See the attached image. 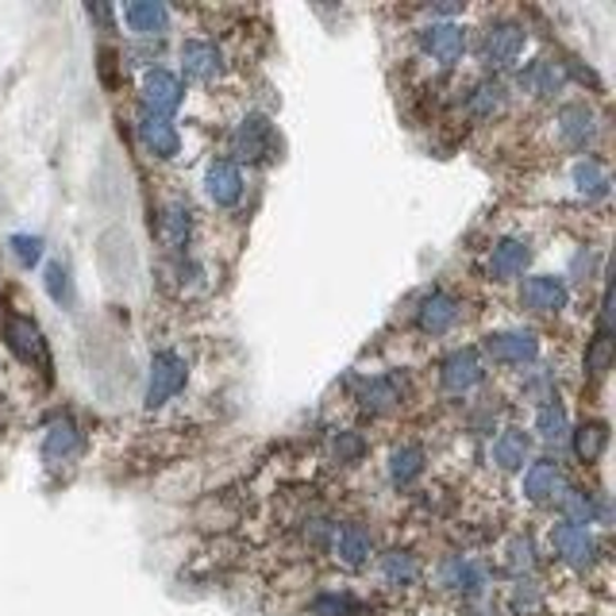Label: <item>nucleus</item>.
Wrapping results in <instances>:
<instances>
[{
	"mask_svg": "<svg viewBox=\"0 0 616 616\" xmlns=\"http://www.w3.org/2000/svg\"><path fill=\"white\" fill-rule=\"evenodd\" d=\"M190 366L178 351H159L150 358V378H147V409H162L167 401H174L182 393Z\"/></svg>",
	"mask_w": 616,
	"mask_h": 616,
	"instance_id": "1",
	"label": "nucleus"
},
{
	"mask_svg": "<svg viewBox=\"0 0 616 616\" xmlns=\"http://www.w3.org/2000/svg\"><path fill=\"white\" fill-rule=\"evenodd\" d=\"M440 585L455 593V597L475 601L490 590V570L478 559H470V555H447L440 562Z\"/></svg>",
	"mask_w": 616,
	"mask_h": 616,
	"instance_id": "2",
	"label": "nucleus"
},
{
	"mask_svg": "<svg viewBox=\"0 0 616 616\" xmlns=\"http://www.w3.org/2000/svg\"><path fill=\"white\" fill-rule=\"evenodd\" d=\"M551 551L559 555L567 567L590 570L593 562H597V539H593V532L585 528V524L559 521L551 528Z\"/></svg>",
	"mask_w": 616,
	"mask_h": 616,
	"instance_id": "3",
	"label": "nucleus"
},
{
	"mask_svg": "<svg viewBox=\"0 0 616 616\" xmlns=\"http://www.w3.org/2000/svg\"><path fill=\"white\" fill-rule=\"evenodd\" d=\"M328 551L343 570H363L374 559V539L363 524H335L328 536Z\"/></svg>",
	"mask_w": 616,
	"mask_h": 616,
	"instance_id": "4",
	"label": "nucleus"
},
{
	"mask_svg": "<svg viewBox=\"0 0 616 616\" xmlns=\"http://www.w3.org/2000/svg\"><path fill=\"white\" fill-rule=\"evenodd\" d=\"M142 109H147V116H174L178 109H182V81L174 78L170 70H150L147 78H142Z\"/></svg>",
	"mask_w": 616,
	"mask_h": 616,
	"instance_id": "5",
	"label": "nucleus"
},
{
	"mask_svg": "<svg viewBox=\"0 0 616 616\" xmlns=\"http://www.w3.org/2000/svg\"><path fill=\"white\" fill-rule=\"evenodd\" d=\"M524 43H528V32H524L521 24L490 27L482 39V62L490 66V70H505V66H513L516 58H521Z\"/></svg>",
	"mask_w": 616,
	"mask_h": 616,
	"instance_id": "6",
	"label": "nucleus"
},
{
	"mask_svg": "<svg viewBox=\"0 0 616 616\" xmlns=\"http://www.w3.org/2000/svg\"><path fill=\"white\" fill-rule=\"evenodd\" d=\"M521 300H524V308H532L539 317H555V312L567 308V282L555 274H536L524 282Z\"/></svg>",
	"mask_w": 616,
	"mask_h": 616,
	"instance_id": "7",
	"label": "nucleus"
},
{
	"mask_svg": "<svg viewBox=\"0 0 616 616\" xmlns=\"http://www.w3.org/2000/svg\"><path fill=\"white\" fill-rule=\"evenodd\" d=\"M420 47L440 66H455L463 58V50H467V32L458 24H427L420 32Z\"/></svg>",
	"mask_w": 616,
	"mask_h": 616,
	"instance_id": "8",
	"label": "nucleus"
},
{
	"mask_svg": "<svg viewBox=\"0 0 616 616\" xmlns=\"http://www.w3.org/2000/svg\"><path fill=\"white\" fill-rule=\"evenodd\" d=\"M4 343L16 358L24 363H39L47 366V343H43L39 324H32L27 317H9L4 320Z\"/></svg>",
	"mask_w": 616,
	"mask_h": 616,
	"instance_id": "9",
	"label": "nucleus"
},
{
	"mask_svg": "<svg viewBox=\"0 0 616 616\" xmlns=\"http://www.w3.org/2000/svg\"><path fill=\"white\" fill-rule=\"evenodd\" d=\"M274 150V132L262 116H247L243 124L231 132V155L247 162H262Z\"/></svg>",
	"mask_w": 616,
	"mask_h": 616,
	"instance_id": "10",
	"label": "nucleus"
},
{
	"mask_svg": "<svg viewBox=\"0 0 616 616\" xmlns=\"http://www.w3.org/2000/svg\"><path fill=\"white\" fill-rule=\"evenodd\" d=\"M486 351H490L493 363L524 366V363H536L539 340L532 332H498V335H490V340H486Z\"/></svg>",
	"mask_w": 616,
	"mask_h": 616,
	"instance_id": "11",
	"label": "nucleus"
},
{
	"mask_svg": "<svg viewBox=\"0 0 616 616\" xmlns=\"http://www.w3.org/2000/svg\"><path fill=\"white\" fill-rule=\"evenodd\" d=\"M528 259H532V247L524 243V239H501L490 251V259H486V274H490L493 282H513V277L524 274Z\"/></svg>",
	"mask_w": 616,
	"mask_h": 616,
	"instance_id": "12",
	"label": "nucleus"
},
{
	"mask_svg": "<svg viewBox=\"0 0 616 616\" xmlns=\"http://www.w3.org/2000/svg\"><path fill=\"white\" fill-rule=\"evenodd\" d=\"M562 490H567V482H562V470L555 467L551 458H539V463H532L528 475H524V498H528L532 505L559 501Z\"/></svg>",
	"mask_w": 616,
	"mask_h": 616,
	"instance_id": "13",
	"label": "nucleus"
},
{
	"mask_svg": "<svg viewBox=\"0 0 616 616\" xmlns=\"http://www.w3.org/2000/svg\"><path fill=\"white\" fill-rule=\"evenodd\" d=\"M182 70H185V78H193V81H216L220 78V70H224V55H220V47L216 43H208V39H190L182 47Z\"/></svg>",
	"mask_w": 616,
	"mask_h": 616,
	"instance_id": "14",
	"label": "nucleus"
},
{
	"mask_svg": "<svg viewBox=\"0 0 616 616\" xmlns=\"http://www.w3.org/2000/svg\"><path fill=\"white\" fill-rule=\"evenodd\" d=\"M555 124H559L562 147H570V150H585L593 142V135H597V119H593V112L585 109V104H567V109H559Z\"/></svg>",
	"mask_w": 616,
	"mask_h": 616,
	"instance_id": "15",
	"label": "nucleus"
},
{
	"mask_svg": "<svg viewBox=\"0 0 616 616\" xmlns=\"http://www.w3.org/2000/svg\"><path fill=\"white\" fill-rule=\"evenodd\" d=\"M420 574H424V567H420L417 555L404 551V547H393V551H386L378 559V578L389 590H412V585L420 582Z\"/></svg>",
	"mask_w": 616,
	"mask_h": 616,
	"instance_id": "16",
	"label": "nucleus"
},
{
	"mask_svg": "<svg viewBox=\"0 0 616 616\" xmlns=\"http://www.w3.org/2000/svg\"><path fill=\"white\" fill-rule=\"evenodd\" d=\"M139 142L147 147V155H155V159H178V150H182V135H178V127L170 124V119L147 116V112L139 116Z\"/></svg>",
	"mask_w": 616,
	"mask_h": 616,
	"instance_id": "17",
	"label": "nucleus"
},
{
	"mask_svg": "<svg viewBox=\"0 0 616 616\" xmlns=\"http://www.w3.org/2000/svg\"><path fill=\"white\" fill-rule=\"evenodd\" d=\"M458 317H463V308H458V300L450 297V293L435 289L432 297H424V305H420V332L427 335H447L450 328L458 324Z\"/></svg>",
	"mask_w": 616,
	"mask_h": 616,
	"instance_id": "18",
	"label": "nucleus"
},
{
	"mask_svg": "<svg viewBox=\"0 0 616 616\" xmlns=\"http://www.w3.org/2000/svg\"><path fill=\"white\" fill-rule=\"evenodd\" d=\"M205 190H208V197H213L216 208H231V205H239V197H243V174H239L236 162L220 159V162L208 167Z\"/></svg>",
	"mask_w": 616,
	"mask_h": 616,
	"instance_id": "19",
	"label": "nucleus"
},
{
	"mask_svg": "<svg viewBox=\"0 0 616 616\" xmlns=\"http://www.w3.org/2000/svg\"><path fill=\"white\" fill-rule=\"evenodd\" d=\"M440 381L447 393H470V389L482 381V363H478L475 351H455V355L443 363Z\"/></svg>",
	"mask_w": 616,
	"mask_h": 616,
	"instance_id": "20",
	"label": "nucleus"
},
{
	"mask_svg": "<svg viewBox=\"0 0 616 616\" xmlns=\"http://www.w3.org/2000/svg\"><path fill=\"white\" fill-rule=\"evenodd\" d=\"M81 455V432L73 420H55L43 435V458H47L50 467L58 463H70V458Z\"/></svg>",
	"mask_w": 616,
	"mask_h": 616,
	"instance_id": "21",
	"label": "nucleus"
},
{
	"mask_svg": "<svg viewBox=\"0 0 616 616\" xmlns=\"http://www.w3.org/2000/svg\"><path fill=\"white\" fill-rule=\"evenodd\" d=\"M124 20L135 35L150 39V35H167L170 32V9L159 0H139V4H127Z\"/></svg>",
	"mask_w": 616,
	"mask_h": 616,
	"instance_id": "22",
	"label": "nucleus"
},
{
	"mask_svg": "<svg viewBox=\"0 0 616 616\" xmlns=\"http://www.w3.org/2000/svg\"><path fill=\"white\" fill-rule=\"evenodd\" d=\"M528 450H532L528 432H521V427H505V432L493 440L490 458L498 463V470H521L524 458H528Z\"/></svg>",
	"mask_w": 616,
	"mask_h": 616,
	"instance_id": "23",
	"label": "nucleus"
},
{
	"mask_svg": "<svg viewBox=\"0 0 616 616\" xmlns=\"http://www.w3.org/2000/svg\"><path fill=\"white\" fill-rule=\"evenodd\" d=\"M358 404H363L370 417H386V412H393L397 404H401V386H397V378H374L363 386V393H358Z\"/></svg>",
	"mask_w": 616,
	"mask_h": 616,
	"instance_id": "24",
	"label": "nucleus"
},
{
	"mask_svg": "<svg viewBox=\"0 0 616 616\" xmlns=\"http://www.w3.org/2000/svg\"><path fill=\"white\" fill-rule=\"evenodd\" d=\"M420 475H424V450H420L417 443H404V447H397L393 455H389V478H393L397 490L412 486Z\"/></svg>",
	"mask_w": 616,
	"mask_h": 616,
	"instance_id": "25",
	"label": "nucleus"
},
{
	"mask_svg": "<svg viewBox=\"0 0 616 616\" xmlns=\"http://www.w3.org/2000/svg\"><path fill=\"white\" fill-rule=\"evenodd\" d=\"M521 85L528 89V93H536V96H555V93H562V85H567V78H562V70L555 62H532L528 70L521 73Z\"/></svg>",
	"mask_w": 616,
	"mask_h": 616,
	"instance_id": "26",
	"label": "nucleus"
},
{
	"mask_svg": "<svg viewBox=\"0 0 616 616\" xmlns=\"http://www.w3.org/2000/svg\"><path fill=\"white\" fill-rule=\"evenodd\" d=\"M190 231H193V213L185 205H170L167 213H162V224H159V236L167 247H185L190 243Z\"/></svg>",
	"mask_w": 616,
	"mask_h": 616,
	"instance_id": "27",
	"label": "nucleus"
},
{
	"mask_svg": "<svg viewBox=\"0 0 616 616\" xmlns=\"http://www.w3.org/2000/svg\"><path fill=\"white\" fill-rule=\"evenodd\" d=\"M505 109V89L501 85H493V81H486V85H478L475 93H470V101H467V112L475 119H493L498 112Z\"/></svg>",
	"mask_w": 616,
	"mask_h": 616,
	"instance_id": "28",
	"label": "nucleus"
},
{
	"mask_svg": "<svg viewBox=\"0 0 616 616\" xmlns=\"http://www.w3.org/2000/svg\"><path fill=\"white\" fill-rule=\"evenodd\" d=\"M574 185L585 193V197H605L608 193V174L597 159H585L574 167Z\"/></svg>",
	"mask_w": 616,
	"mask_h": 616,
	"instance_id": "29",
	"label": "nucleus"
},
{
	"mask_svg": "<svg viewBox=\"0 0 616 616\" xmlns=\"http://www.w3.org/2000/svg\"><path fill=\"white\" fill-rule=\"evenodd\" d=\"M536 432H539V440L555 443V447L567 443V412H562L559 404H544L536 417Z\"/></svg>",
	"mask_w": 616,
	"mask_h": 616,
	"instance_id": "30",
	"label": "nucleus"
},
{
	"mask_svg": "<svg viewBox=\"0 0 616 616\" xmlns=\"http://www.w3.org/2000/svg\"><path fill=\"white\" fill-rule=\"evenodd\" d=\"M605 443H608L605 424H585V427H578V435H574V450L582 463H597Z\"/></svg>",
	"mask_w": 616,
	"mask_h": 616,
	"instance_id": "31",
	"label": "nucleus"
},
{
	"mask_svg": "<svg viewBox=\"0 0 616 616\" xmlns=\"http://www.w3.org/2000/svg\"><path fill=\"white\" fill-rule=\"evenodd\" d=\"M509 605H513L516 616H536L539 608H544V593H539V585L532 582V578H521V582L513 585V597H509Z\"/></svg>",
	"mask_w": 616,
	"mask_h": 616,
	"instance_id": "32",
	"label": "nucleus"
},
{
	"mask_svg": "<svg viewBox=\"0 0 616 616\" xmlns=\"http://www.w3.org/2000/svg\"><path fill=\"white\" fill-rule=\"evenodd\" d=\"M312 613L317 616H358L363 605H358V597H351V593H320V597L312 601Z\"/></svg>",
	"mask_w": 616,
	"mask_h": 616,
	"instance_id": "33",
	"label": "nucleus"
},
{
	"mask_svg": "<svg viewBox=\"0 0 616 616\" xmlns=\"http://www.w3.org/2000/svg\"><path fill=\"white\" fill-rule=\"evenodd\" d=\"M505 567L513 570L516 578H528L532 570H536V547H532L528 539H513V544L505 547Z\"/></svg>",
	"mask_w": 616,
	"mask_h": 616,
	"instance_id": "34",
	"label": "nucleus"
},
{
	"mask_svg": "<svg viewBox=\"0 0 616 616\" xmlns=\"http://www.w3.org/2000/svg\"><path fill=\"white\" fill-rule=\"evenodd\" d=\"M47 293L58 300V305H70L73 300V285H70V274H66L62 262H50L47 266Z\"/></svg>",
	"mask_w": 616,
	"mask_h": 616,
	"instance_id": "35",
	"label": "nucleus"
},
{
	"mask_svg": "<svg viewBox=\"0 0 616 616\" xmlns=\"http://www.w3.org/2000/svg\"><path fill=\"white\" fill-rule=\"evenodd\" d=\"M12 254H16L24 266H35L43 259V239L39 236H12Z\"/></svg>",
	"mask_w": 616,
	"mask_h": 616,
	"instance_id": "36",
	"label": "nucleus"
},
{
	"mask_svg": "<svg viewBox=\"0 0 616 616\" xmlns=\"http://www.w3.org/2000/svg\"><path fill=\"white\" fill-rule=\"evenodd\" d=\"M335 455H340V463H347V458H358L363 455V440L351 432H340L335 435Z\"/></svg>",
	"mask_w": 616,
	"mask_h": 616,
	"instance_id": "37",
	"label": "nucleus"
},
{
	"mask_svg": "<svg viewBox=\"0 0 616 616\" xmlns=\"http://www.w3.org/2000/svg\"><path fill=\"white\" fill-rule=\"evenodd\" d=\"M593 374H605V366H608V343L605 340H597V347H593Z\"/></svg>",
	"mask_w": 616,
	"mask_h": 616,
	"instance_id": "38",
	"label": "nucleus"
}]
</instances>
